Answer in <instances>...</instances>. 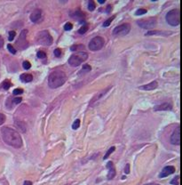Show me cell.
Instances as JSON below:
<instances>
[{
	"label": "cell",
	"mask_w": 182,
	"mask_h": 185,
	"mask_svg": "<svg viewBox=\"0 0 182 185\" xmlns=\"http://www.w3.org/2000/svg\"><path fill=\"white\" fill-rule=\"evenodd\" d=\"M125 172L126 174H129V173H130V165H129V164L126 165V168L125 169Z\"/></svg>",
	"instance_id": "cell-37"
},
{
	"label": "cell",
	"mask_w": 182,
	"mask_h": 185,
	"mask_svg": "<svg viewBox=\"0 0 182 185\" xmlns=\"http://www.w3.org/2000/svg\"><path fill=\"white\" fill-rule=\"evenodd\" d=\"M109 89H110V86H109L108 88H107V89H106L105 91L101 92V94H100V95H96V96H95V97H94V98H93V99L92 100V102H91V106H92V105H93V103H94V102H96L97 101H99L100 99H101V97H102L103 95H105L107 94V92H108V91Z\"/></svg>",
	"instance_id": "cell-18"
},
{
	"label": "cell",
	"mask_w": 182,
	"mask_h": 185,
	"mask_svg": "<svg viewBox=\"0 0 182 185\" xmlns=\"http://www.w3.org/2000/svg\"><path fill=\"white\" fill-rule=\"evenodd\" d=\"M172 109V104L169 103V102H165L163 103L161 105H157L155 107V110L156 111H159V110H171Z\"/></svg>",
	"instance_id": "cell-16"
},
{
	"label": "cell",
	"mask_w": 182,
	"mask_h": 185,
	"mask_svg": "<svg viewBox=\"0 0 182 185\" xmlns=\"http://www.w3.org/2000/svg\"><path fill=\"white\" fill-rule=\"evenodd\" d=\"M158 86V83L157 81H153L151 82L149 84H147V85H144L140 87V90H145V91H151V90H154L156 88H157Z\"/></svg>",
	"instance_id": "cell-14"
},
{
	"label": "cell",
	"mask_w": 182,
	"mask_h": 185,
	"mask_svg": "<svg viewBox=\"0 0 182 185\" xmlns=\"http://www.w3.org/2000/svg\"><path fill=\"white\" fill-rule=\"evenodd\" d=\"M115 147H111L110 149H108V150L107 151V153L105 154V156H104V159H107L108 157H109V155H110V154L112 153V152H114L115 151Z\"/></svg>",
	"instance_id": "cell-21"
},
{
	"label": "cell",
	"mask_w": 182,
	"mask_h": 185,
	"mask_svg": "<svg viewBox=\"0 0 182 185\" xmlns=\"http://www.w3.org/2000/svg\"><path fill=\"white\" fill-rule=\"evenodd\" d=\"M1 135L3 141L9 146L16 149L22 147V139L20 134L13 128L3 127L1 129Z\"/></svg>",
	"instance_id": "cell-1"
},
{
	"label": "cell",
	"mask_w": 182,
	"mask_h": 185,
	"mask_svg": "<svg viewBox=\"0 0 182 185\" xmlns=\"http://www.w3.org/2000/svg\"><path fill=\"white\" fill-rule=\"evenodd\" d=\"M73 28V25H72V23H70V22H67L65 25H64V29L65 30H71Z\"/></svg>",
	"instance_id": "cell-32"
},
{
	"label": "cell",
	"mask_w": 182,
	"mask_h": 185,
	"mask_svg": "<svg viewBox=\"0 0 182 185\" xmlns=\"http://www.w3.org/2000/svg\"><path fill=\"white\" fill-rule=\"evenodd\" d=\"M20 78L23 83H28V82H31L33 80V76L31 74H28V73H24V74L21 75Z\"/></svg>",
	"instance_id": "cell-17"
},
{
	"label": "cell",
	"mask_w": 182,
	"mask_h": 185,
	"mask_svg": "<svg viewBox=\"0 0 182 185\" xmlns=\"http://www.w3.org/2000/svg\"><path fill=\"white\" fill-rule=\"evenodd\" d=\"M147 14V10L146 9H143V8H140L135 13L136 15H142V14Z\"/></svg>",
	"instance_id": "cell-28"
},
{
	"label": "cell",
	"mask_w": 182,
	"mask_h": 185,
	"mask_svg": "<svg viewBox=\"0 0 182 185\" xmlns=\"http://www.w3.org/2000/svg\"><path fill=\"white\" fill-rule=\"evenodd\" d=\"M27 35H28V30L27 29H23L21 32L19 38L16 42V45L18 46V47L20 49H25L28 46V42H27Z\"/></svg>",
	"instance_id": "cell-9"
},
{
	"label": "cell",
	"mask_w": 182,
	"mask_h": 185,
	"mask_svg": "<svg viewBox=\"0 0 182 185\" xmlns=\"http://www.w3.org/2000/svg\"><path fill=\"white\" fill-rule=\"evenodd\" d=\"M21 97H18V98H9L7 101H6V107L8 108V109H13V106L14 105H17V104H19L21 102Z\"/></svg>",
	"instance_id": "cell-13"
},
{
	"label": "cell",
	"mask_w": 182,
	"mask_h": 185,
	"mask_svg": "<svg viewBox=\"0 0 182 185\" xmlns=\"http://www.w3.org/2000/svg\"><path fill=\"white\" fill-rule=\"evenodd\" d=\"M95 7H96L95 3H94L93 1H92V0H91V1L89 2V4H88V9H89L90 11H93V10L95 9Z\"/></svg>",
	"instance_id": "cell-22"
},
{
	"label": "cell",
	"mask_w": 182,
	"mask_h": 185,
	"mask_svg": "<svg viewBox=\"0 0 182 185\" xmlns=\"http://www.w3.org/2000/svg\"><path fill=\"white\" fill-rule=\"evenodd\" d=\"M166 21L171 26H178L180 23V11L179 9H172L169 11L165 16Z\"/></svg>",
	"instance_id": "cell-4"
},
{
	"label": "cell",
	"mask_w": 182,
	"mask_h": 185,
	"mask_svg": "<svg viewBox=\"0 0 182 185\" xmlns=\"http://www.w3.org/2000/svg\"><path fill=\"white\" fill-rule=\"evenodd\" d=\"M79 127H80V120H79V119H76V120L73 123V125H72V128L76 130V129L79 128Z\"/></svg>",
	"instance_id": "cell-26"
},
{
	"label": "cell",
	"mask_w": 182,
	"mask_h": 185,
	"mask_svg": "<svg viewBox=\"0 0 182 185\" xmlns=\"http://www.w3.org/2000/svg\"><path fill=\"white\" fill-rule=\"evenodd\" d=\"M37 56H38L39 59H45V58L46 57V53H45V52H43V51H39V52H38Z\"/></svg>",
	"instance_id": "cell-29"
},
{
	"label": "cell",
	"mask_w": 182,
	"mask_h": 185,
	"mask_svg": "<svg viewBox=\"0 0 182 185\" xmlns=\"http://www.w3.org/2000/svg\"><path fill=\"white\" fill-rule=\"evenodd\" d=\"M99 3H100V4H104V3H105V0H104V1H103V0H100Z\"/></svg>",
	"instance_id": "cell-42"
},
{
	"label": "cell",
	"mask_w": 182,
	"mask_h": 185,
	"mask_svg": "<svg viewBox=\"0 0 182 185\" xmlns=\"http://www.w3.org/2000/svg\"><path fill=\"white\" fill-rule=\"evenodd\" d=\"M43 18V13L40 9H36L34 10L31 14H30V20H31L32 22L34 23H38Z\"/></svg>",
	"instance_id": "cell-10"
},
{
	"label": "cell",
	"mask_w": 182,
	"mask_h": 185,
	"mask_svg": "<svg viewBox=\"0 0 182 185\" xmlns=\"http://www.w3.org/2000/svg\"><path fill=\"white\" fill-rule=\"evenodd\" d=\"M107 168L108 169V179L111 180L115 177V169L114 166V164L112 162H108L107 164Z\"/></svg>",
	"instance_id": "cell-15"
},
{
	"label": "cell",
	"mask_w": 182,
	"mask_h": 185,
	"mask_svg": "<svg viewBox=\"0 0 182 185\" xmlns=\"http://www.w3.org/2000/svg\"><path fill=\"white\" fill-rule=\"evenodd\" d=\"M7 49L9 50V52L11 53H13V54H15L16 53V50L14 49V47L12 46V45H7Z\"/></svg>",
	"instance_id": "cell-33"
},
{
	"label": "cell",
	"mask_w": 182,
	"mask_h": 185,
	"mask_svg": "<svg viewBox=\"0 0 182 185\" xmlns=\"http://www.w3.org/2000/svg\"><path fill=\"white\" fill-rule=\"evenodd\" d=\"M162 34L161 31H156V30H154V31H148L147 32L146 36H150V35H160Z\"/></svg>",
	"instance_id": "cell-34"
},
{
	"label": "cell",
	"mask_w": 182,
	"mask_h": 185,
	"mask_svg": "<svg viewBox=\"0 0 182 185\" xmlns=\"http://www.w3.org/2000/svg\"><path fill=\"white\" fill-rule=\"evenodd\" d=\"M15 36H16V32L14 31V30H12V31H10L9 32V37H8L9 41H13L14 39V38H15Z\"/></svg>",
	"instance_id": "cell-25"
},
{
	"label": "cell",
	"mask_w": 182,
	"mask_h": 185,
	"mask_svg": "<svg viewBox=\"0 0 182 185\" xmlns=\"http://www.w3.org/2000/svg\"><path fill=\"white\" fill-rule=\"evenodd\" d=\"M171 183L173 185H179V176H176L174 179L171 181Z\"/></svg>",
	"instance_id": "cell-30"
},
{
	"label": "cell",
	"mask_w": 182,
	"mask_h": 185,
	"mask_svg": "<svg viewBox=\"0 0 182 185\" xmlns=\"http://www.w3.org/2000/svg\"><path fill=\"white\" fill-rule=\"evenodd\" d=\"M3 46H4V39L1 36H0V48L3 47Z\"/></svg>",
	"instance_id": "cell-38"
},
{
	"label": "cell",
	"mask_w": 182,
	"mask_h": 185,
	"mask_svg": "<svg viewBox=\"0 0 182 185\" xmlns=\"http://www.w3.org/2000/svg\"><path fill=\"white\" fill-rule=\"evenodd\" d=\"M88 30V26L87 25H84V26H83V27H81L80 28H79V30H78V33L79 34H84L86 31Z\"/></svg>",
	"instance_id": "cell-23"
},
{
	"label": "cell",
	"mask_w": 182,
	"mask_h": 185,
	"mask_svg": "<svg viewBox=\"0 0 182 185\" xmlns=\"http://www.w3.org/2000/svg\"><path fill=\"white\" fill-rule=\"evenodd\" d=\"M88 59V53L85 52H78L72 54L69 59V64L72 67H77Z\"/></svg>",
	"instance_id": "cell-3"
},
{
	"label": "cell",
	"mask_w": 182,
	"mask_h": 185,
	"mask_svg": "<svg viewBox=\"0 0 182 185\" xmlns=\"http://www.w3.org/2000/svg\"><path fill=\"white\" fill-rule=\"evenodd\" d=\"M67 80L66 74L62 70H55L52 71L48 78V85L52 89L58 88L64 85Z\"/></svg>",
	"instance_id": "cell-2"
},
{
	"label": "cell",
	"mask_w": 182,
	"mask_h": 185,
	"mask_svg": "<svg viewBox=\"0 0 182 185\" xmlns=\"http://www.w3.org/2000/svg\"><path fill=\"white\" fill-rule=\"evenodd\" d=\"M131 26L128 23L121 24L117 27H115L113 30V35L115 36H125L127 35L130 32Z\"/></svg>",
	"instance_id": "cell-8"
},
{
	"label": "cell",
	"mask_w": 182,
	"mask_h": 185,
	"mask_svg": "<svg viewBox=\"0 0 182 185\" xmlns=\"http://www.w3.org/2000/svg\"><path fill=\"white\" fill-rule=\"evenodd\" d=\"M114 19H115V16H113L112 18L108 19V20H107V21L103 23V26H104V27H108V26L111 24V22H112V21H113Z\"/></svg>",
	"instance_id": "cell-31"
},
{
	"label": "cell",
	"mask_w": 182,
	"mask_h": 185,
	"mask_svg": "<svg viewBox=\"0 0 182 185\" xmlns=\"http://www.w3.org/2000/svg\"><path fill=\"white\" fill-rule=\"evenodd\" d=\"M176 171L175 167L173 166H165L162 171H161V174L159 175L160 178H164V177H167L172 174H174Z\"/></svg>",
	"instance_id": "cell-12"
},
{
	"label": "cell",
	"mask_w": 182,
	"mask_h": 185,
	"mask_svg": "<svg viewBox=\"0 0 182 185\" xmlns=\"http://www.w3.org/2000/svg\"><path fill=\"white\" fill-rule=\"evenodd\" d=\"M37 42L42 46H51L52 44V38L47 30H42L37 35Z\"/></svg>",
	"instance_id": "cell-5"
},
{
	"label": "cell",
	"mask_w": 182,
	"mask_h": 185,
	"mask_svg": "<svg viewBox=\"0 0 182 185\" xmlns=\"http://www.w3.org/2000/svg\"><path fill=\"white\" fill-rule=\"evenodd\" d=\"M171 142L174 145L180 144V128L179 127L176 128L175 131L172 133L171 136Z\"/></svg>",
	"instance_id": "cell-11"
},
{
	"label": "cell",
	"mask_w": 182,
	"mask_h": 185,
	"mask_svg": "<svg viewBox=\"0 0 182 185\" xmlns=\"http://www.w3.org/2000/svg\"><path fill=\"white\" fill-rule=\"evenodd\" d=\"M137 24L142 28H153L157 26V19L153 17L142 19L138 21Z\"/></svg>",
	"instance_id": "cell-7"
},
{
	"label": "cell",
	"mask_w": 182,
	"mask_h": 185,
	"mask_svg": "<svg viewBox=\"0 0 182 185\" xmlns=\"http://www.w3.org/2000/svg\"><path fill=\"white\" fill-rule=\"evenodd\" d=\"M54 55L56 57H59L60 55H62V50H60L59 48H57L54 50Z\"/></svg>",
	"instance_id": "cell-36"
},
{
	"label": "cell",
	"mask_w": 182,
	"mask_h": 185,
	"mask_svg": "<svg viewBox=\"0 0 182 185\" xmlns=\"http://www.w3.org/2000/svg\"><path fill=\"white\" fill-rule=\"evenodd\" d=\"M24 185H32V182L30 181H26L24 182Z\"/></svg>",
	"instance_id": "cell-40"
},
{
	"label": "cell",
	"mask_w": 182,
	"mask_h": 185,
	"mask_svg": "<svg viewBox=\"0 0 182 185\" xmlns=\"http://www.w3.org/2000/svg\"><path fill=\"white\" fill-rule=\"evenodd\" d=\"M13 92L14 95H19L23 94V89H21V88H16V89L13 90Z\"/></svg>",
	"instance_id": "cell-27"
},
{
	"label": "cell",
	"mask_w": 182,
	"mask_h": 185,
	"mask_svg": "<svg viewBox=\"0 0 182 185\" xmlns=\"http://www.w3.org/2000/svg\"><path fill=\"white\" fill-rule=\"evenodd\" d=\"M12 83L10 80H5L2 84H1V88L5 89V90H8L11 86H12Z\"/></svg>",
	"instance_id": "cell-19"
},
{
	"label": "cell",
	"mask_w": 182,
	"mask_h": 185,
	"mask_svg": "<svg viewBox=\"0 0 182 185\" xmlns=\"http://www.w3.org/2000/svg\"><path fill=\"white\" fill-rule=\"evenodd\" d=\"M111 10H112V6H108V8H107V13H108V14H109Z\"/></svg>",
	"instance_id": "cell-39"
},
{
	"label": "cell",
	"mask_w": 182,
	"mask_h": 185,
	"mask_svg": "<svg viewBox=\"0 0 182 185\" xmlns=\"http://www.w3.org/2000/svg\"><path fill=\"white\" fill-rule=\"evenodd\" d=\"M105 45V40L101 37H95L89 43V49L93 52L101 50Z\"/></svg>",
	"instance_id": "cell-6"
},
{
	"label": "cell",
	"mask_w": 182,
	"mask_h": 185,
	"mask_svg": "<svg viewBox=\"0 0 182 185\" xmlns=\"http://www.w3.org/2000/svg\"><path fill=\"white\" fill-rule=\"evenodd\" d=\"M6 121V116L2 113H0V126L3 125Z\"/></svg>",
	"instance_id": "cell-35"
},
{
	"label": "cell",
	"mask_w": 182,
	"mask_h": 185,
	"mask_svg": "<svg viewBox=\"0 0 182 185\" xmlns=\"http://www.w3.org/2000/svg\"><path fill=\"white\" fill-rule=\"evenodd\" d=\"M91 70H92V67L88 64H84V65H83L81 71H82V73H87V72L91 71Z\"/></svg>",
	"instance_id": "cell-20"
},
{
	"label": "cell",
	"mask_w": 182,
	"mask_h": 185,
	"mask_svg": "<svg viewBox=\"0 0 182 185\" xmlns=\"http://www.w3.org/2000/svg\"><path fill=\"white\" fill-rule=\"evenodd\" d=\"M22 66H23V69L24 70H29L30 68H31V64H30V63H29V61H28V60L23 61Z\"/></svg>",
	"instance_id": "cell-24"
},
{
	"label": "cell",
	"mask_w": 182,
	"mask_h": 185,
	"mask_svg": "<svg viewBox=\"0 0 182 185\" xmlns=\"http://www.w3.org/2000/svg\"><path fill=\"white\" fill-rule=\"evenodd\" d=\"M145 185H160L158 183H147V184H145Z\"/></svg>",
	"instance_id": "cell-41"
}]
</instances>
